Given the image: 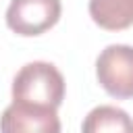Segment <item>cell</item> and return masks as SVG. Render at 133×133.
Returning <instances> with one entry per match:
<instances>
[{
    "instance_id": "3",
    "label": "cell",
    "mask_w": 133,
    "mask_h": 133,
    "mask_svg": "<svg viewBox=\"0 0 133 133\" xmlns=\"http://www.w3.org/2000/svg\"><path fill=\"white\" fill-rule=\"evenodd\" d=\"M60 12V0H10L6 8V25L17 35L31 37L54 27Z\"/></svg>"
},
{
    "instance_id": "1",
    "label": "cell",
    "mask_w": 133,
    "mask_h": 133,
    "mask_svg": "<svg viewBox=\"0 0 133 133\" xmlns=\"http://www.w3.org/2000/svg\"><path fill=\"white\" fill-rule=\"evenodd\" d=\"M64 100V77L46 60L23 64L12 79V102L58 108Z\"/></svg>"
},
{
    "instance_id": "4",
    "label": "cell",
    "mask_w": 133,
    "mask_h": 133,
    "mask_svg": "<svg viewBox=\"0 0 133 133\" xmlns=\"http://www.w3.org/2000/svg\"><path fill=\"white\" fill-rule=\"evenodd\" d=\"M0 133H60L56 108L12 102L0 116Z\"/></svg>"
},
{
    "instance_id": "5",
    "label": "cell",
    "mask_w": 133,
    "mask_h": 133,
    "mask_svg": "<svg viewBox=\"0 0 133 133\" xmlns=\"http://www.w3.org/2000/svg\"><path fill=\"white\" fill-rule=\"evenodd\" d=\"M81 133H133V118L118 106L102 104L87 112Z\"/></svg>"
},
{
    "instance_id": "2",
    "label": "cell",
    "mask_w": 133,
    "mask_h": 133,
    "mask_svg": "<svg viewBox=\"0 0 133 133\" xmlns=\"http://www.w3.org/2000/svg\"><path fill=\"white\" fill-rule=\"evenodd\" d=\"M96 75L100 85L112 98H133V46H106L96 58Z\"/></svg>"
},
{
    "instance_id": "6",
    "label": "cell",
    "mask_w": 133,
    "mask_h": 133,
    "mask_svg": "<svg viewBox=\"0 0 133 133\" xmlns=\"http://www.w3.org/2000/svg\"><path fill=\"white\" fill-rule=\"evenodd\" d=\"M89 17L102 29H127L133 25V0H89Z\"/></svg>"
}]
</instances>
